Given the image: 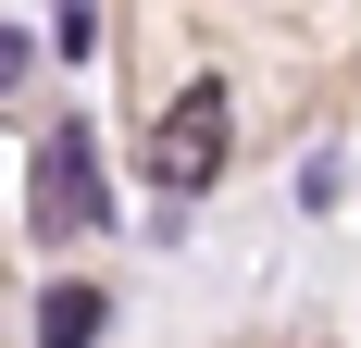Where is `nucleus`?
I'll return each mask as SVG.
<instances>
[{
  "label": "nucleus",
  "mask_w": 361,
  "mask_h": 348,
  "mask_svg": "<svg viewBox=\"0 0 361 348\" xmlns=\"http://www.w3.org/2000/svg\"><path fill=\"white\" fill-rule=\"evenodd\" d=\"M100 311H112L100 286H50V311H37V348H87V336H100Z\"/></svg>",
  "instance_id": "3"
},
{
  "label": "nucleus",
  "mask_w": 361,
  "mask_h": 348,
  "mask_svg": "<svg viewBox=\"0 0 361 348\" xmlns=\"http://www.w3.org/2000/svg\"><path fill=\"white\" fill-rule=\"evenodd\" d=\"M87 211H100V199H87V137L63 125V137H50V162H37V224H50V237H75Z\"/></svg>",
  "instance_id": "2"
},
{
  "label": "nucleus",
  "mask_w": 361,
  "mask_h": 348,
  "mask_svg": "<svg viewBox=\"0 0 361 348\" xmlns=\"http://www.w3.org/2000/svg\"><path fill=\"white\" fill-rule=\"evenodd\" d=\"M224 137H237V125H224V87H187L175 112H162V125H149V187H212L224 174Z\"/></svg>",
  "instance_id": "1"
}]
</instances>
